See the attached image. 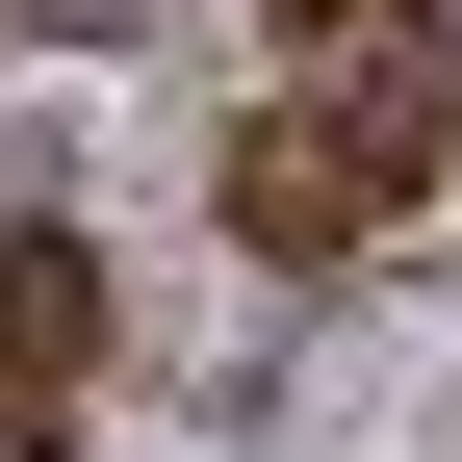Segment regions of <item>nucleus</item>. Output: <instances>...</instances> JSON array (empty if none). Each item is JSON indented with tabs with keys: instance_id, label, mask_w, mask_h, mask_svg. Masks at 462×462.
Returning a JSON list of instances; mask_svg holds the SVG:
<instances>
[{
	"instance_id": "f03ea898",
	"label": "nucleus",
	"mask_w": 462,
	"mask_h": 462,
	"mask_svg": "<svg viewBox=\"0 0 462 462\" xmlns=\"http://www.w3.org/2000/svg\"><path fill=\"white\" fill-rule=\"evenodd\" d=\"M78 360H103V257H78V231H0V385L51 411Z\"/></svg>"
},
{
	"instance_id": "f257e3e1",
	"label": "nucleus",
	"mask_w": 462,
	"mask_h": 462,
	"mask_svg": "<svg viewBox=\"0 0 462 462\" xmlns=\"http://www.w3.org/2000/svg\"><path fill=\"white\" fill-rule=\"evenodd\" d=\"M437 154H462V51L411 0V26H334V78L282 103V129H231V231H257V257H360Z\"/></svg>"
}]
</instances>
